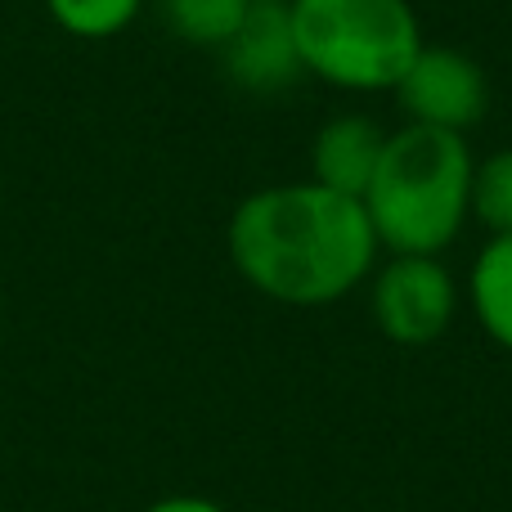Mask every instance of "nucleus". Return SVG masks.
Returning <instances> with one entry per match:
<instances>
[{"label": "nucleus", "mask_w": 512, "mask_h": 512, "mask_svg": "<svg viewBox=\"0 0 512 512\" xmlns=\"http://www.w3.org/2000/svg\"><path fill=\"white\" fill-rule=\"evenodd\" d=\"M239 279L279 306H328L373 274L378 239L360 198L315 180L252 189L225 225Z\"/></svg>", "instance_id": "nucleus-1"}, {"label": "nucleus", "mask_w": 512, "mask_h": 512, "mask_svg": "<svg viewBox=\"0 0 512 512\" xmlns=\"http://www.w3.org/2000/svg\"><path fill=\"white\" fill-rule=\"evenodd\" d=\"M472 153L468 135L400 126L387 131L378 171L360 194L378 248L391 256H441L472 221Z\"/></svg>", "instance_id": "nucleus-2"}, {"label": "nucleus", "mask_w": 512, "mask_h": 512, "mask_svg": "<svg viewBox=\"0 0 512 512\" xmlns=\"http://www.w3.org/2000/svg\"><path fill=\"white\" fill-rule=\"evenodd\" d=\"M306 77L346 95H391L423 50L409 0H288Z\"/></svg>", "instance_id": "nucleus-3"}, {"label": "nucleus", "mask_w": 512, "mask_h": 512, "mask_svg": "<svg viewBox=\"0 0 512 512\" xmlns=\"http://www.w3.org/2000/svg\"><path fill=\"white\" fill-rule=\"evenodd\" d=\"M369 279L373 324L396 346H432L459 315V283L441 256H391Z\"/></svg>", "instance_id": "nucleus-4"}, {"label": "nucleus", "mask_w": 512, "mask_h": 512, "mask_svg": "<svg viewBox=\"0 0 512 512\" xmlns=\"http://www.w3.org/2000/svg\"><path fill=\"white\" fill-rule=\"evenodd\" d=\"M391 99L405 113V126L468 135L490 108V81L472 54L454 45H423Z\"/></svg>", "instance_id": "nucleus-5"}, {"label": "nucleus", "mask_w": 512, "mask_h": 512, "mask_svg": "<svg viewBox=\"0 0 512 512\" xmlns=\"http://www.w3.org/2000/svg\"><path fill=\"white\" fill-rule=\"evenodd\" d=\"M216 54H221L225 77L248 95H283L306 77L297 41H292L288 5H270V0H256L243 27Z\"/></svg>", "instance_id": "nucleus-6"}, {"label": "nucleus", "mask_w": 512, "mask_h": 512, "mask_svg": "<svg viewBox=\"0 0 512 512\" xmlns=\"http://www.w3.org/2000/svg\"><path fill=\"white\" fill-rule=\"evenodd\" d=\"M387 131L369 113H337L315 131L310 144V180L337 189L346 198H360L378 171Z\"/></svg>", "instance_id": "nucleus-7"}, {"label": "nucleus", "mask_w": 512, "mask_h": 512, "mask_svg": "<svg viewBox=\"0 0 512 512\" xmlns=\"http://www.w3.org/2000/svg\"><path fill=\"white\" fill-rule=\"evenodd\" d=\"M468 301L490 342L512 351V234H495L477 252L468 270Z\"/></svg>", "instance_id": "nucleus-8"}, {"label": "nucleus", "mask_w": 512, "mask_h": 512, "mask_svg": "<svg viewBox=\"0 0 512 512\" xmlns=\"http://www.w3.org/2000/svg\"><path fill=\"white\" fill-rule=\"evenodd\" d=\"M252 5L256 0H162V14H167V27L185 45L221 50L243 27Z\"/></svg>", "instance_id": "nucleus-9"}, {"label": "nucleus", "mask_w": 512, "mask_h": 512, "mask_svg": "<svg viewBox=\"0 0 512 512\" xmlns=\"http://www.w3.org/2000/svg\"><path fill=\"white\" fill-rule=\"evenodd\" d=\"M144 0H45L54 27L77 41H108L135 23Z\"/></svg>", "instance_id": "nucleus-10"}, {"label": "nucleus", "mask_w": 512, "mask_h": 512, "mask_svg": "<svg viewBox=\"0 0 512 512\" xmlns=\"http://www.w3.org/2000/svg\"><path fill=\"white\" fill-rule=\"evenodd\" d=\"M472 221L495 234H512V149H495L472 171Z\"/></svg>", "instance_id": "nucleus-11"}, {"label": "nucleus", "mask_w": 512, "mask_h": 512, "mask_svg": "<svg viewBox=\"0 0 512 512\" xmlns=\"http://www.w3.org/2000/svg\"><path fill=\"white\" fill-rule=\"evenodd\" d=\"M144 512H225V508L212 504V499H198V495H171V499H158V504Z\"/></svg>", "instance_id": "nucleus-12"}, {"label": "nucleus", "mask_w": 512, "mask_h": 512, "mask_svg": "<svg viewBox=\"0 0 512 512\" xmlns=\"http://www.w3.org/2000/svg\"><path fill=\"white\" fill-rule=\"evenodd\" d=\"M0 207H5V180H0Z\"/></svg>", "instance_id": "nucleus-13"}, {"label": "nucleus", "mask_w": 512, "mask_h": 512, "mask_svg": "<svg viewBox=\"0 0 512 512\" xmlns=\"http://www.w3.org/2000/svg\"><path fill=\"white\" fill-rule=\"evenodd\" d=\"M270 5H288V0H270Z\"/></svg>", "instance_id": "nucleus-14"}, {"label": "nucleus", "mask_w": 512, "mask_h": 512, "mask_svg": "<svg viewBox=\"0 0 512 512\" xmlns=\"http://www.w3.org/2000/svg\"><path fill=\"white\" fill-rule=\"evenodd\" d=\"M0 310H5V292H0Z\"/></svg>", "instance_id": "nucleus-15"}]
</instances>
